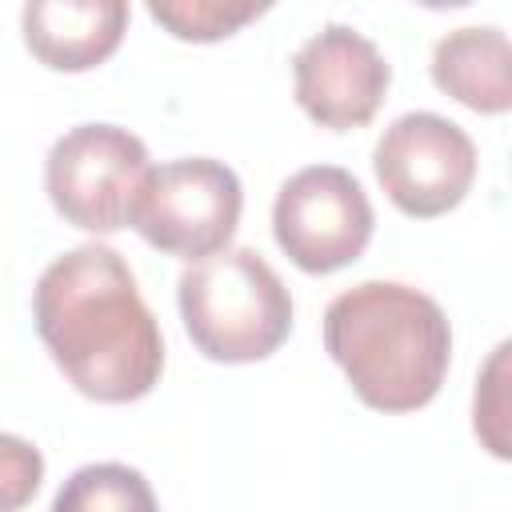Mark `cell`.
I'll list each match as a JSON object with an SVG mask.
<instances>
[{
  "mask_svg": "<svg viewBox=\"0 0 512 512\" xmlns=\"http://www.w3.org/2000/svg\"><path fill=\"white\" fill-rule=\"evenodd\" d=\"M296 104L320 128L348 132L376 116L392 68L380 48L352 24H324L292 56Z\"/></svg>",
  "mask_w": 512,
  "mask_h": 512,
  "instance_id": "obj_8",
  "label": "cell"
},
{
  "mask_svg": "<svg viewBox=\"0 0 512 512\" xmlns=\"http://www.w3.org/2000/svg\"><path fill=\"white\" fill-rule=\"evenodd\" d=\"M48 512H160V504L152 484L136 468L104 460L76 468L60 484Z\"/></svg>",
  "mask_w": 512,
  "mask_h": 512,
  "instance_id": "obj_11",
  "label": "cell"
},
{
  "mask_svg": "<svg viewBox=\"0 0 512 512\" xmlns=\"http://www.w3.org/2000/svg\"><path fill=\"white\" fill-rule=\"evenodd\" d=\"M324 348L368 408L416 412L448 376L452 328L428 292L364 280L324 308Z\"/></svg>",
  "mask_w": 512,
  "mask_h": 512,
  "instance_id": "obj_2",
  "label": "cell"
},
{
  "mask_svg": "<svg viewBox=\"0 0 512 512\" xmlns=\"http://www.w3.org/2000/svg\"><path fill=\"white\" fill-rule=\"evenodd\" d=\"M148 168V148L136 132L120 124H76L48 148L44 188L72 228L104 236L132 224Z\"/></svg>",
  "mask_w": 512,
  "mask_h": 512,
  "instance_id": "obj_5",
  "label": "cell"
},
{
  "mask_svg": "<svg viewBox=\"0 0 512 512\" xmlns=\"http://www.w3.org/2000/svg\"><path fill=\"white\" fill-rule=\"evenodd\" d=\"M176 304L196 352L216 364L264 360L292 332V296L256 248H224L184 268Z\"/></svg>",
  "mask_w": 512,
  "mask_h": 512,
  "instance_id": "obj_3",
  "label": "cell"
},
{
  "mask_svg": "<svg viewBox=\"0 0 512 512\" xmlns=\"http://www.w3.org/2000/svg\"><path fill=\"white\" fill-rule=\"evenodd\" d=\"M372 168L384 196L404 216L432 220L468 196L476 180V144L440 112H404L380 132Z\"/></svg>",
  "mask_w": 512,
  "mask_h": 512,
  "instance_id": "obj_7",
  "label": "cell"
},
{
  "mask_svg": "<svg viewBox=\"0 0 512 512\" xmlns=\"http://www.w3.org/2000/svg\"><path fill=\"white\" fill-rule=\"evenodd\" d=\"M28 52L56 72H88L104 64L128 28L124 0H32L20 12Z\"/></svg>",
  "mask_w": 512,
  "mask_h": 512,
  "instance_id": "obj_9",
  "label": "cell"
},
{
  "mask_svg": "<svg viewBox=\"0 0 512 512\" xmlns=\"http://www.w3.org/2000/svg\"><path fill=\"white\" fill-rule=\"evenodd\" d=\"M504 360H508V344H500L484 368V376L476 380V436H484V444L496 456H508V440H504Z\"/></svg>",
  "mask_w": 512,
  "mask_h": 512,
  "instance_id": "obj_14",
  "label": "cell"
},
{
  "mask_svg": "<svg viewBox=\"0 0 512 512\" xmlns=\"http://www.w3.org/2000/svg\"><path fill=\"white\" fill-rule=\"evenodd\" d=\"M240 208L244 188L224 160L180 156L148 168L132 204V228L152 248L196 264L228 248L240 224Z\"/></svg>",
  "mask_w": 512,
  "mask_h": 512,
  "instance_id": "obj_4",
  "label": "cell"
},
{
  "mask_svg": "<svg viewBox=\"0 0 512 512\" xmlns=\"http://www.w3.org/2000/svg\"><path fill=\"white\" fill-rule=\"evenodd\" d=\"M372 228V200L340 164H308L292 172L272 204V236L280 252L312 276L360 260Z\"/></svg>",
  "mask_w": 512,
  "mask_h": 512,
  "instance_id": "obj_6",
  "label": "cell"
},
{
  "mask_svg": "<svg viewBox=\"0 0 512 512\" xmlns=\"http://www.w3.org/2000/svg\"><path fill=\"white\" fill-rule=\"evenodd\" d=\"M260 12H268V4H256V0H152L148 4V16L156 24H164L176 40H196V44L224 40L248 20H256Z\"/></svg>",
  "mask_w": 512,
  "mask_h": 512,
  "instance_id": "obj_12",
  "label": "cell"
},
{
  "mask_svg": "<svg viewBox=\"0 0 512 512\" xmlns=\"http://www.w3.org/2000/svg\"><path fill=\"white\" fill-rule=\"evenodd\" d=\"M44 480V456L32 440L0 432V512H20Z\"/></svg>",
  "mask_w": 512,
  "mask_h": 512,
  "instance_id": "obj_13",
  "label": "cell"
},
{
  "mask_svg": "<svg viewBox=\"0 0 512 512\" xmlns=\"http://www.w3.org/2000/svg\"><path fill=\"white\" fill-rule=\"evenodd\" d=\"M432 80L472 112L500 116L512 108V48L496 24L452 28L432 48Z\"/></svg>",
  "mask_w": 512,
  "mask_h": 512,
  "instance_id": "obj_10",
  "label": "cell"
},
{
  "mask_svg": "<svg viewBox=\"0 0 512 512\" xmlns=\"http://www.w3.org/2000/svg\"><path fill=\"white\" fill-rule=\"evenodd\" d=\"M32 320L52 364L88 400H140L164 372L160 324L132 268L108 244H80L56 256L32 288Z\"/></svg>",
  "mask_w": 512,
  "mask_h": 512,
  "instance_id": "obj_1",
  "label": "cell"
}]
</instances>
